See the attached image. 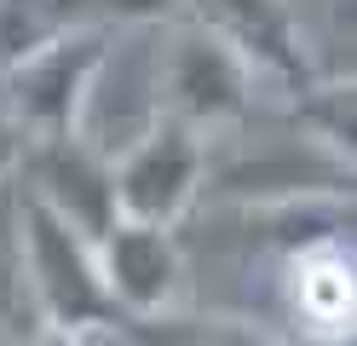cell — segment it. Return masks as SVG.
I'll return each instance as SVG.
<instances>
[{
    "label": "cell",
    "instance_id": "6da1fadb",
    "mask_svg": "<svg viewBox=\"0 0 357 346\" xmlns=\"http://www.w3.org/2000/svg\"><path fill=\"white\" fill-rule=\"evenodd\" d=\"M17 196V225H24V260H29V283H35V306L40 323L52 335H86V329H116L121 306L104 289L98 254L81 231L52 214L40 196H29L24 185H12Z\"/></svg>",
    "mask_w": 357,
    "mask_h": 346
},
{
    "label": "cell",
    "instance_id": "7a4b0ae2",
    "mask_svg": "<svg viewBox=\"0 0 357 346\" xmlns=\"http://www.w3.org/2000/svg\"><path fill=\"white\" fill-rule=\"evenodd\" d=\"M208 179V150L190 122L162 115L150 133L109 161V185H116V214L144 219V225H178V214L196 202Z\"/></svg>",
    "mask_w": 357,
    "mask_h": 346
},
{
    "label": "cell",
    "instance_id": "3957f363",
    "mask_svg": "<svg viewBox=\"0 0 357 346\" xmlns=\"http://www.w3.org/2000/svg\"><path fill=\"white\" fill-rule=\"evenodd\" d=\"M254 92V64L213 29H178L162 46V110L190 122L196 133L236 122Z\"/></svg>",
    "mask_w": 357,
    "mask_h": 346
},
{
    "label": "cell",
    "instance_id": "277c9868",
    "mask_svg": "<svg viewBox=\"0 0 357 346\" xmlns=\"http://www.w3.org/2000/svg\"><path fill=\"white\" fill-rule=\"evenodd\" d=\"M12 179L24 185L29 196H40L63 214L86 243H98L109 219H116V185H109V156H98L93 145H81L75 133H40L24 138V156H17Z\"/></svg>",
    "mask_w": 357,
    "mask_h": 346
},
{
    "label": "cell",
    "instance_id": "5b68a950",
    "mask_svg": "<svg viewBox=\"0 0 357 346\" xmlns=\"http://www.w3.org/2000/svg\"><path fill=\"white\" fill-rule=\"evenodd\" d=\"M116 29H81V35H58L47 46H35L24 58H6V110L17 115L24 138L40 133H70L86 75H93L98 52L109 46Z\"/></svg>",
    "mask_w": 357,
    "mask_h": 346
},
{
    "label": "cell",
    "instance_id": "8992f818",
    "mask_svg": "<svg viewBox=\"0 0 357 346\" xmlns=\"http://www.w3.org/2000/svg\"><path fill=\"white\" fill-rule=\"evenodd\" d=\"M98 271L109 300L121 306V317H144L155 306H167L185 266H178V243L173 225H144V219H109V231L93 243Z\"/></svg>",
    "mask_w": 357,
    "mask_h": 346
},
{
    "label": "cell",
    "instance_id": "52a82bcc",
    "mask_svg": "<svg viewBox=\"0 0 357 346\" xmlns=\"http://www.w3.org/2000/svg\"><path fill=\"white\" fill-rule=\"evenodd\" d=\"M190 12H196L202 29L225 35L248 64L271 69V75L288 81L294 92L311 81L305 41H300V29H294V17H288L282 0H190Z\"/></svg>",
    "mask_w": 357,
    "mask_h": 346
},
{
    "label": "cell",
    "instance_id": "ba28073f",
    "mask_svg": "<svg viewBox=\"0 0 357 346\" xmlns=\"http://www.w3.org/2000/svg\"><path fill=\"white\" fill-rule=\"evenodd\" d=\"M167 0H0V58H24L35 46L81 29H121L162 17Z\"/></svg>",
    "mask_w": 357,
    "mask_h": 346
},
{
    "label": "cell",
    "instance_id": "9c48e42d",
    "mask_svg": "<svg viewBox=\"0 0 357 346\" xmlns=\"http://www.w3.org/2000/svg\"><path fill=\"white\" fill-rule=\"evenodd\" d=\"M24 335H47V323H40V306H35L12 179H0V340H24Z\"/></svg>",
    "mask_w": 357,
    "mask_h": 346
},
{
    "label": "cell",
    "instance_id": "30bf717a",
    "mask_svg": "<svg viewBox=\"0 0 357 346\" xmlns=\"http://www.w3.org/2000/svg\"><path fill=\"white\" fill-rule=\"evenodd\" d=\"M17 156H24V127H17V115L6 110V99H0V179H12Z\"/></svg>",
    "mask_w": 357,
    "mask_h": 346
}]
</instances>
